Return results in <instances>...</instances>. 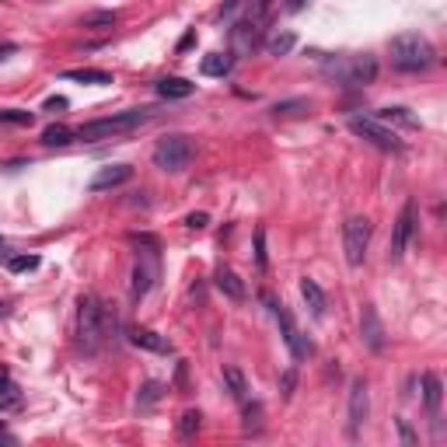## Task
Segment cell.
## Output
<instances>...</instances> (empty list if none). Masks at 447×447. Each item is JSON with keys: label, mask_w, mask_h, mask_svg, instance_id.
<instances>
[{"label": "cell", "mask_w": 447, "mask_h": 447, "mask_svg": "<svg viewBox=\"0 0 447 447\" xmlns=\"http://www.w3.org/2000/svg\"><path fill=\"white\" fill-rule=\"evenodd\" d=\"M56 108H67V98H60V94L46 98V112H56Z\"/></svg>", "instance_id": "d590c367"}, {"label": "cell", "mask_w": 447, "mask_h": 447, "mask_svg": "<svg viewBox=\"0 0 447 447\" xmlns=\"http://www.w3.org/2000/svg\"><path fill=\"white\" fill-rule=\"evenodd\" d=\"M350 133H357L360 140H367V144H374L377 151H391V154H402V137L391 130V126H384V122H377L374 115H350Z\"/></svg>", "instance_id": "52a82bcc"}, {"label": "cell", "mask_w": 447, "mask_h": 447, "mask_svg": "<svg viewBox=\"0 0 447 447\" xmlns=\"http://www.w3.org/2000/svg\"><path fill=\"white\" fill-rule=\"evenodd\" d=\"M322 74L339 88H367L377 77V60L370 53H363V56H325Z\"/></svg>", "instance_id": "3957f363"}, {"label": "cell", "mask_w": 447, "mask_h": 447, "mask_svg": "<svg viewBox=\"0 0 447 447\" xmlns=\"http://www.w3.org/2000/svg\"><path fill=\"white\" fill-rule=\"evenodd\" d=\"M256 263H259V269H266V231L263 227L256 231Z\"/></svg>", "instance_id": "1f68e13d"}, {"label": "cell", "mask_w": 447, "mask_h": 447, "mask_svg": "<svg viewBox=\"0 0 447 447\" xmlns=\"http://www.w3.org/2000/svg\"><path fill=\"white\" fill-rule=\"evenodd\" d=\"M63 81H77V84H112L108 70H94V67H81V70H63Z\"/></svg>", "instance_id": "7402d4cb"}, {"label": "cell", "mask_w": 447, "mask_h": 447, "mask_svg": "<svg viewBox=\"0 0 447 447\" xmlns=\"http://www.w3.org/2000/svg\"><path fill=\"white\" fill-rule=\"evenodd\" d=\"M154 91H158L161 98H168V101H182V98H189V94L196 91V84L185 81V77H161V81L154 84Z\"/></svg>", "instance_id": "e0dca14e"}, {"label": "cell", "mask_w": 447, "mask_h": 447, "mask_svg": "<svg viewBox=\"0 0 447 447\" xmlns=\"http://www.w3.org/2000/svg\"><path fill=\"white\" fill-rule=\"evenodd\" d=\"M119 18H115V11H98V14H88L84 18V25H115Z\"/></svg>", "instance_id": "d6a6232c"}, {"label": "cell", "mask_w": 447, "mask_h": 447, "mask_svg": "<svg viewBox=\"0 0 447 447\" xmlns=\"http://www.w3.org/2000/svg\"><path fill=\"white\" fill-rule=\"evenodd\" d=\"M11 53H18V46H14V42H4V46H0V60H7Z\"/></svg>", "instance_id": "8d00e7d4"}, {"label": "cell", "mask_w": 447, "mask_h": 447, "mask_svg": "<svg viewBox=\"0 0 447 447\" xmlns=\"http://www.w3.org/2000/svg\"><path fill=\"white\" fill-rule=\"evenodd\" d=\"M130 343L140 350H151V353H172V343L165 336H158L154 329H130Z\"/></svg>", "instance_id": "2e32d148"}, {"label": "cell", "mask_w": 447, "mask_h": 447, "mask_svg": "<svg viewBox=\"0 0 447 447\" xmlns=\"http://www.w3.org/2000/svg\"><path fill=\"white\" fill-rule=\"evenodd\" d=\"M263 4H266V0H263Z\"/></svg>", "instance_id": "7bdbcfd3"}, {"label": "cell", "mask_w": 447, "mask_h": 447, "mask_svg": "<svg viewBox=\"0 0 447 447\" xmlns=\"http://www.w3.org/2000/svg\"><path fill=\"white\" fill-rule=\"evenodd\" d=\"M0 245H4V238H0Z\"/></svg>", "instance_id": "b9f144b4"}, {"label": "cell", "mask_w": 447, "mask_h": 447, "mask_svg": "<svg viewBox=\"0 0 447 447\" xmlns=\"http://www.w3.org/2000/svg\"><path fill=\"white\" fill-rule=\"evenodd\" d=\"M0 122H7V126H32L35 112H28V108H0Z\"/></svg>", "instance_id": "4316f807"}, {"label": "cell", "mask_w": 447, "mask_h": 447, "mask_svg": "<svg viewBox=\"0 0 447 447\" xmlns=\"http://www.w3.org/2000/svg\"><path fill=\"white\" fill-rule=\"evenodd\" d=\"M18 405H21L18 384H14V381H4V384H0V413H11V409H18Z\"/></svg>", "instance_id": "83f0119b"}, {"label": "cell", "mask_w": 447, "mask_h": 447, "mask_svg": "<svg viewBox=\"0 0 447 447\" xmlns=\"http://www.w3.org/2000/svg\"><path fill=\"white\" fill-rule=\"evenodd\" d=\"M147 119H151V108H126V112H115V115H105V119H91L84 126H77V140H88V144L112 140V137L140 130Z\"/></svg>", "instance_id": "5b68a950"}, {"label": "cell", "mask_w": 447, "mask_h": 447, "mask_svg": "<svg viewBox=\"0 0 447 447\" xmlns=\"http://www.w3.org/2000/svg\"><path fill=\"white\" fill-rule=\"evenodd\" d=\"M301 297H304V304H308V311H311L315 318H325L329 297H325V290H322L311 276H304V279H301Z\"/></svg>", "instance_id": "5bb4252c"}, {"label": "cell", "mask_w": 447, "mask_h": 447, "mask_svg": "<svg viewBox=\"0 0 447 447\" xmlns=\"http://www.w3.org/2000/svg\"><path fill=\"white\" fill-rule=\"evenodd\" d=\"M130 241L133 245H140V252H137V266H133V301H140V297H147L151 294V287H154V279L161 276V245H158V238L154 234H130Z\"/></svg>", "instance_id": "277c9868"}, {"label": "cell", "mask_w": 447, "mask_h": 447, "mask_svg": "<svg viewBox=\"0 0 447 447\" xmlns=\"http://www.w3.org/2000/svg\"><path fill=\"white\" fill-rule=\"evenodd\" d=\"M441 395H444V388H441V377L437 374H423V402H427V413L437 420V413H441Z\"/></svg>", "instance_id": "ffe728a7"}, {"label": "cell", "mask_w": 447, "mask_h": 447, "mask_svg": "<svg viewBox=\"0 0 447 447\" xmlns=\"http://www.w3.org/2000/svg\"><path fill=\"white\" fill-rule=\"evenodd\" d=\"M360 339L370 353H381L384 350V325L374 311V304H363V315H360Z\"/></svg>", "instance_id": "8fae6325"}, {"label": "cell", "mask_w": 447, "mask_h": 447, "mask_svg": "<svg viewBox=\"0 0 447 447\" xmlns=\"http://www.w3.org/2000/svg\"><path fill=\"white\" fill-rule=\"evenodd\" d=\"M74 140H77V130H70V126H63V122H53V126L42 130V144H46V147H67V144H74Z\"/></svg>", "instance_id": "44dd1931"}, {"label": "cell", "mask_w": 447, "mask_h": 447, "mask_svg": "<svg viewBox=\"0 0 447 447\" xmlns=\"http://www.w3.org/2000/svg\"><path fill=\"white\" fill-rule=\"evenodd\" d=\"M206 224H210L206 213H189V217H185V227H189V231H203Z\"/></svg>", "instance_id": "836d02e7"}, {"label": "cell", "mask_w": 447, "mask_h": 447, "mask_svg": "<svg viewBox=\"0 0 447 447\" xmlns=\"http://www.w3.org/2000/svg\"><path fill=\"white\" fill-rule=\"evenodd\" d=\"M377 122H384V126H391V122H402V126H409V130H416L420 126V119L409 112V108H377V115H374Z\"/></svg>", "instance_id": "603a6c76"}, {"label": "cell", "mask_w": 447, "mask_h": 447, "mask_svg": "<svg viewBox=\"0 0 447 447\" xmlns=\"http://www.w3.org/2000/svg\"><path fill=\"white\" fill-rule=\"evenodd\" d=\"M192 42H196V32H189V35H185V39H182V42H179V53H182V49H189V46H192Z\"/></svg>", "instance_id": "74e56055"}, {"label": "cell", "mask_w": 447, "mask_h": 447, "mask_svg": "<svg viewBox=\"0 0 447 447\" xmlns=\"http://www.w3.org/2000/svg\"><path fill=\"white\" fill-rule=\"evenodd\" d=\"M192 154H196V147H192V140H189L185 133H168V137H161L158 147H154V168H161V172H168V175H179V172L189 168Z\"/></svg>", "instance_id": "8992f818"}, {"label": "cell", "mask_w": 447, "mask_h": 447, "mask_svg": "<svg viewBox=\"0 0 447 447\" xmlns=\"http://www.w3.org/2000/svg\"><path fill=\"white\" fill-rule=\"evenodd\" d=\"M367 245H370V220L367 217H350L343 224V252H346L350 266H363Z\"/></svg>", "instance_id": "9c48e42d"}, {"label": "cell", "mask_w": 447, "mask_h": 447, "mask_svg": "<svg viewBox=\"0 0 447 447\" xmlns=\"http://www.w3.org/2000/svg\"><path fill=\"white\" fill-rule=\"evenodd\" d=\"M311 108V101L308 98H290V101H276L272 105V115L279 119V115H301V112H308Z\"/></svg>", "instance_id": "484cf974"}, {"label": "cell", "mask_w": 447, "mask_h": 447, "mask_svg": "<svg viewBox=\"0 0 447 447\" xmlns=\"http://www.w3.org/2000/svg\"><path fill=\"white\" fill-rule=\"evenodd\" d=\"M7 269L11 272H32V269H39V256H14V259H7Z\"/></svg>", "instance_id": "4dcf8cb0"}, {"label": "cell", "mask_w": 447, "mask_h": 447, "mask_svg": "<svg viewBox=\"0 0 447 447\" xmlns=\"http://www.w3.org/2000/svg\"><path fill=\"white\" fill-rule=\"evenodd\" d=\"M398 434H402V441H405V444H409V447L416 444V434H413V427H409L405 420H398Z\"/></svg>", "instance_id": "e575fe53"}, {"label": "cell", "mask_w": 447, "mask_h": 447, "mask_svg": "<svg viewBox=\"0 0 447 447\" xmlns=\"http://www.w3.org/2000/svg\"><path fill=\"white\" fill-rule=\"evenodd\" d=\"M388 53H391V67L402 70V74H423L437 63V49L430 46L427 35L420 32H402L388 42Z\"/></svg>", "instance_id": "6da1fadb"}, {"label": "cell", "mask_w": 447, "mask_h": 447, "mask_svg": "<svg viewBox=\"0 0 447 447\" xmlns=\"http://www.w3.org/2000/svg\"><path fill=\"white\" fill-rule=\"evenodd\" d=\"M297 46V39H294V32H276L272 39L266 42V49L272 53V56H287L290 49Z\"/></svg>", "instance_id": "d4e9b609"}, {"label": "cell", "mask_w": 447, "mask_h": 447, "mask_svg": "<svg viewBox=\"0 0 447 447\" xmlns=\"http://www.w3.org/2000/svg\"><path fill=\"white\" fill-rule=\"evenodd\" d=\"M231 67H234V56H231V53H210V56H203V63H199L203 77H227Z\"/></svg>", "instance_id": "d6986e66"}, {"label": "cell", "mask_w": 447, "mask_h": 447, "mask_svg": "<svg viewBox=\"0 0 447 447\" xmlns=\"http://www.w3.org/2000/svg\"><path fill=\"white\" fill-rule=\"evenodd\" d=\"M108 325H115V311H108L98 297H81L77 304V343L84 353H98V346L105 343Z\"/></svg>", "instance_id": "7a4b0ae2"}, {"label": "cell", "mask_w": 447, "mask_h": 447, "mask_svg": "<svg viewBox=\"0 0 447 447\" xmlns=\"http://www.w3.org/2000/svg\"><path fill=\"white\" fill-rule=\"evenodd\" d=\"M224 381H227V388H231V398L245 405V402H248V384H245V374H241L238 367H227V370H224Z\"/></svg>", "instance_id": "cb8c5ba5"}, {"label": "cell", "mask_w": 447, "mask_h": 447, "mask_svg": "<svg viewBox=\"0 0 447 447\" xmlns=\"http://www.w3.org/2000/svg\"><path fill=\"white\" fill-rule=\"evenodd\" d=\"M4 315H7V304H0V318H4Z\"/></svg>", "instance_id": "60d3db41"}, {"label": "cell", "mask_w": 447, "mask_h": 447, "mask_svg": "<svg viewBox=\"0 0 447 447\" xmlns=\"http://www.w3.org/2000/svg\"><path fill=\"white\" fill-rule=\"evenodd\" d=\"M133 179V168L130 165H108V168H101L94 179L88 182L91 192H105V189H115V185H122V182Z\"/></svg>", "instance_id": "4fadbf2b"}, {"label": "cell", "mask_w": 447, "mask_h": 447, "mask_svg": "<svg viewBox=\"0 0 447 447\" xmlns=\"http://www.w3.org/2000/svg\"><path fill=\"white\" fill-rule=\"evenodd\" d=\"M158 398H161V384H158V381H147V384L140 388V395H137V405H140V409H151Z\"/></svg>", "instance_id": "f1b7e54d"}, {"label": "cell", "mask_w": 447, "mask_h": 447, "mask_svg": "<svg viewBox=\"0 0 447 447\" xmlns=\"http://www.w3.org/2000/svg\"><path fill=\"white\" fill-rule=\"evenodd\" d=\"M213 283H217V290L220 294H227L231 301H241L245 297V283H241V276L234 272V269H217V276H213Z\"/></svg>", "instance_id": "ac0fdd59"}, {"label": "cell", "mask_w": 447, "mask_h": 447, "mask_svg": "<svg viewBox=\"0 0 447 447\" xmlns=\"http://www.w3.org/2000/svg\"><path fill=\"white\" fill-rule=\"evenodd\" d=\"M199 427H203V416H199L196 409L182 413V423H179V434H182V437H192V434H199Z\"/></svg>", "instance_id": "f546056e"}, {"label": "cell", "mask_w": 447, "mask_h": 447, "mask_svg": "<svg viewBox=\"0 0 447 447\" xmlns=\"http://www.w3.org/2000/svg\"><path fill=\"white\" fill-rule=\"evenodd\" d=\"M304 4H308V0H287V7H290V11H301Z\"/></svg>", "instance_id": "f35d334b"}, {"label": "cell", "mask_w": 447, "mask_h": 447, "mask_svg": "<svg viewBox=\"0 0 447 447\" xmlns=\"http://www.w3.org/2000/svg\"><path fill=\"white\" fill-rule=\"evenodd\" d=\"M4 381H11V374H7V367H0V384H4Z\"/></svg>", "instance_id": "ab89813d"}, {"label": "cell", "mask_w": 447, "mask_h": 447, "mask_svg": "<svg viewBox=\"0 0 447 447\" xmlns=\"http://www.w3.org/2000/svg\"><path fill=\"white\" fill-rule=\"evenodd\" d=\"M231 42H234V49L238 53H252L256 46H259V25L256 21H238L234 28H231Z\"/></svg>", "instance_id": "9a60e30c"}, {"label": "cell", "mask_w": 447, "mask_h": 447, "mask_svg": "<svg viewBox=\"0 0 447 447\" xmlns=\"http://www.w3.org/2000/svg\"><path fill=\"white\" fill-rule=\"evenodd\" d=\"M367 413H370V398H367V381L353 377L350 381V434L357 437L360 427L367 423Z\"/></svg>", "instance_id": "7c38bea8"}, {"label": "cell", "mask_w": 447, "mask_h": 447, "mask_svg": "<svg viewBox=\"0 0 447 447\" xmlns=\"http://www.w3.org/2000/svg\"><path fill=\"white\" fill-rule=\"evenodd\" d=\"M413 234H416V199H409V203L402 206L398 220H395V231H391V245H388V259H391V263H398V259L405 256V248H409Z\"/></svg>", "instance_id": "30bf717a"}, {"label": "cell", "mask_w": 447, "mask_h": 447, "mask_svg": "<svg viewBox=\"0 0 447 447\" xmlns=\"http://www.w3.org/2000/svg\"><path fill=\"white\" fill-rule=\"evenodd\" d=\"M266 304L272 308V318L279 322V332H283V343H287L290 357H294V360H308V357H311V343L301 336V329H297V322H294L290 308H287L283 301H272V297H266Z\"/></svg>", "instance_id": "ba28073f"}]
</instances>
